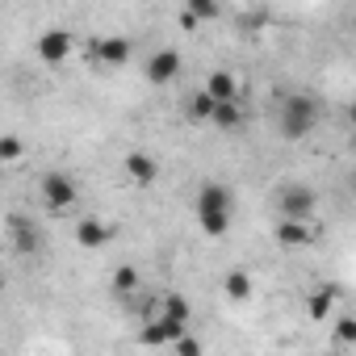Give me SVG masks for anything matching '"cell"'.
<instances>
[{
	"label": "cell",
	"instance_id": "1",
	"mask_svg": "<svg viewBox=\"0 0 356 356\" xmlns=\"http://www.w3.org/2000/svg\"><path fill=\"white\" fill-rule=\"evenodd\" d=\"M231 189L227 185H202V193H197V222H202V231L206 235H214V239H222L227 231H231Z\"/></svg>",
	"mask_w": 356,
	"mask_h": 356
},
{
	"label": "cell",
	"instance_id": "2",
	"mask_svg": "<svg viewBox=\"0 0 356 356\" xmlns=\"http://www.w3.org/2000/svg\"><path fill=\"white\" fill-rule=\"evenodd\" d=\"M323 118V105L310 97V92H293L281 101V134L285 138H306Z\"/></svg>",
	"mask_w": 356,
	"mask_h": 356
},
{
	"label": "cell",
	"instance_id": "3",
	"mask_svg": "<svg viewBox=\"0 0 356 356\" xmlns=\"http://www.w3.org/2000/svg\"><path fill=\"white\" fill-rule=\"evenodd\" d=\"M42 202H47V210H55V214L72 210V206L80 202L76 181H72V176H63V172H47V176H42Z\"/></svg>",
	"mask_w": 356,
	"mask_h": 356
},
{
	"label": "cell",
	"instance_id": "4",
	"mask_svg": "<svg viewBox=\"0 0 356 356\" xmlns=\"http://www.w3.org/2000/svg\"><path fill=\"white\" fill-rule=\"evenodd\" d=\"M277 210H281L285 222L310 218V214H314V189H310V185H285V189L277 193Z\"/></svg>",
	"mask_w": 356,
	"mask_h": 356
},
{
	"label": "cell",
	"instance_id": "5",
	"mask_svg": "<svg viewBox=\"0 0 356 356\" xmlns=\"http://www.w3.org/2000/svg\"><path fill=\"white\" fill-rule=\"evenodd\" d=\"M181 335H189V327L185 323H172L163 314H155V318H147L138 327V343H147V348H172Z\"/></svg>",
	"mask_w": 356,
	"mask_h": 356
},
{
	"label": "cell",
	"instance_id": "6",
	"mask_svg": "<svg viewBox=\"0 0 356 356\" xmlns=\"http://www.w3.org/2000/svg\"><path fill=\"white\" fill-rule=\"evenodd\" d=\"M9 243H13L17 256H34V252L42 248V231H38V222L26 218V214H9Z\"/></svg>",
	"mask_w": 356,
	"mask_h": 356
},
{
	"label": "cell",
	"instance_id": "7",
	"mask_svg": "<svg viewBox=\"0 0 356 356\" xmlns=\"http://www.w3.org/2000/svg\"><path fill=\"white\" fill-rule=\"evenodd\" d=\"M181 67H185V59H181V51H155L151 59H147V80L151 84H172L176 76H181Z\"/></svg>",
	"mask_w": 356,
	"mask_h": 356
},
{
	"label": "cell",
	"instance_id": "8",
	"mask_svg": "<svg viewBox=\"0 0 356 356\" xmlns=\"http://www.w3.org/2000/svg\"><path fill=\"white\" fill-rule=\"evenodd\" d=\"M92 59H97L101 67H126V63H130V38H122V34L97 38V42H92Z\"/></svg>",
	"mask_w": 356,
	"mask_h": 356
},
{
	"label": "cell",
	"instance_id": "9",
	"mask_svg": "<svg viewBox=\"0 0 356 356\" xmlns=\"http://www.w3.org/2000/svg\"><path fill=\"white\" fill-rule=\"evenodd\" d=\"M67 55H72V34H67V30H47V34H38V59H42V63L59 67Z\"/></svg>",
	"mask_w": 356,
	"mask_h": 356
},
{
	"label": "cell",
	"instance_id": "10",
	"mask_svg": "<svg viewBox=\"0 0 356 356\" xmlns=\"http://www.w3.org/2000/svg\"><path fill=\"white\" fill-rule=\"evenodd\" d=\"M122 168H126V176L134 185H155L159 181V163L147 155V151H130L126 159H122Z\"/></svg>",
	"mask_w": 356,
	"mask_h": 356
},
{
	"label": "cell",
	"instance_id": "11",
	"mask_svg": "<svg viewBox=\"0 0 356 356\" xmlns=\"http://www.w3.org/2000/svg\"><path fill=\"white\" fill-rule=\"evenodd\" d=\"M214 105H231V101H239V80L231 76V72H210V80H206V88H202Z\"/></svg>",
	"mask_w": 356,
	"mask_h": 356
},
{
	"label": "cell",
	"instance_id": "12",
	"mask_svg": "<svg viewBox=\"0 0 356 356\" xmlns=\"http://www.w3.org/2000/svg\"><path fill=\"white\" fill-rule=\"evenodd\" d=\"M159 314H163V318H172V323H185V327H189L193 306H189V298H185V293H163V298H159Z\"/></svg>",
	"mask_w": 356,
	"mask_h": 356
},
{
	"label": "cell",
	"instance_id": "13",
	"mask_svg": "<svg viewBox=\"0 0 356 356\" xmlns=\"http://www.w3.org/2000/svg\"><path fill=\"white\" fill-rule=\"evenodd\" d=\"M109 235H113V231H109L105 222H97V218H84V222L76 227V243H80V248H105Z\"/></svg>",
	"mask_w": 356,
	"mask_h": 356
},
{
	"label": "cell",
	"instance_id": "14",
	"mask_svg": "<svg viewBox=\"0 0 356 356\" xmlns=\"http://www.w3.org/2000/svg\"><path fill=\"white\" fill-rule=\"evenodd\" d=\"M310 239H314V231L306 222H285V218L277 222V243L281 248H306Z\"/></svg>",
	"mask_w": 356,
	"mask_h": 356
},
{
	"label": "cell",
	"instance_id": "15",
	"mask_svg": "<svg viewBox=\"0 0 356 356\" xmlns=\"http://www.w3.org/2000/svg\"><path fill=\"white\" fill-rule=\"evenodd\" d=\"M252 277H248V268H231L227 277H222V293L231 298V302H248L252 298Z\"/></svg>",
	"mask_w": 356,
	"mask_h": 356
},
{
	"label": "cell",
	"instance_id": "16",
	"mask_svg": "<svg viewBox=\"0 0 356 356\" xmlns=\"http://www.w3.org/2000/svg\"><path fill=\"white\" fill-rule=\"evenodd\" d=\"M339 293H343L339 285H323V289H314V293H310V306H306V310H310V318H327V314H331V306L339 302Z\"/></svg>",
	"mask_w": 356,
	"mask_h": 356
},
{
	"label": "cell",
	"instance_id": "17",
	"mask_svg": "<svg viewBox=\"0 0 356 356\" xmlns=\"http://www.w3.org/2000/svg\"><path fill=\"white\" fill-rule=\"evenodd\" d=\"M210 122H214L218 130H235V126L243 122V109H239V101H231V105H214Z\"/></svg>",
	"mask_w": 356,
	"mask_h": 356
},
{
	"label": "cell",
	"instance_id": "18",
	"mask_svg": "<svg viewBox=\"0 0 356 356\" xmlns=\"http://www.w3.org/2000/svg\"><path fill=\"white\" fill-rule=\"evenodd\" d=\"M113 289H118L122 298H130V293L138 289V268H134V264H122V268L113 273Z\"/></svg>",
	"mask_w": 356,
	"mask_h": 356
},
{
	"label": "cell",
	"instance_id": "19",
	"mask_svg": "<svg viewBox=\"0 0 356 356\" xmlns=\"http://www.w3.org/2000/svg\"><path fill=\"white\" fill-rule=\"evenodd\" d=\"M26 155V143L17 134H0V163H17Z\"/></svg>",
	"mask_w": 356,
	"mask_h": 356
},
{
	"label": "cell",
	"instance_id": "20",
	"mask_svg": "<svg viewBox=\"0 0 356 356\" xmlns=\"http://www.w3.org/2000/svg\"><path fill=\"white\" fill-rule=\"evenodd\" d=\"M193 22H214L222 17V5H214V0H189V9H185Z\"/></svg>",
	"mask_w": 356,
	"mask_h": 356
},
{
	"label": "cell",
	"instance_id": "21",
	"mask_svg": "<svg viewBox=\"0 0 356 356\" xmlns=\"http://www.w3.org/2000/svg\"><path fill=\"white\" fill-rule=\"evenodd\" d=\"M185 113H189L193 122H210V113H214V101H210L206 92H193V97H189V105H185Z\"/></svg>",
	"mask_w": 356,
	"mask_h": 356
},
{
	"label": "cell",
	"instance_id": "22",
	"mask_svg": "<svg viewBox=\"0 0 356 356\" xmlns=\"http://www.w3.org/2000/svg\"><path fill=\"white\" fill-rule=\"evenodd\" d=\"M335 339H339V343H356V318L343 314V318L335 323Z\"/></svg>",
	"mask_w": 356,
	"mask_h": 356
},
{
	"label": "cell",
	"instance_id": "23",
	"mask_svg": "<svg viewBox=\"0 0 356 356\" xmlns=\"http://www.w3.org/2000/svg\"><path fill=\"white\" fill-rule=\"evenodd\" d=\"M172 348H176V356H202V343H197L193 335H181Z\"/></svg>",
	"mask_w": 356,
	"mask_h": 356
},
{
	"label": "cell",
	"instance_id": "24",
	"mask_svg": "<svg viewBox=\"0 0 356 356\" xmlns=\"http://www.w3.org/2000/svg\"><path fill=\"white\" fill-rule=\"evenodd\" d=\"M264 22H268V13H264V9H260V13H252V9H248V13L239 17V26H243V30H260Z\"/></svg>",
	"mask_w": 356,
	"mask_h": 356
},
{
	"label": "cell",
	"instance_id": "25",
	"mask_svg": "<svg viewBox=\"0 0 356 356\" xmlns=\"http://www.w3.org/2000/svg\"><path fill=\"white\" fill-rule=\"evenodd\" d=\"M0 285H5V281H0Z\"/></svg>",
	"mask_w": 356,
	"mask_h": 356
}]
</instances>
